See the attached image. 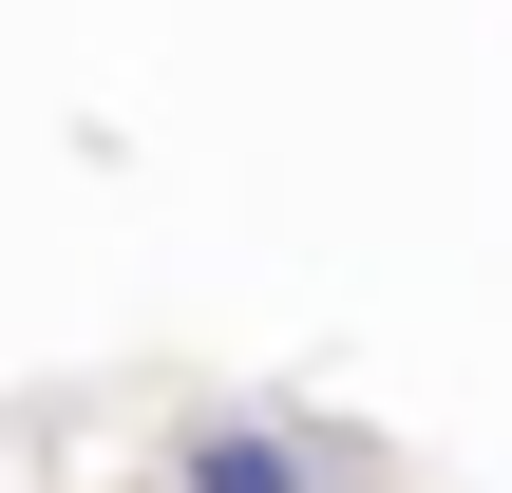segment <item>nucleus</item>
Instances as JSON below:
<instances>
[{
    "mask_svg": "<svg viewBox=\"0 0 512 493\" xmlns=\"http://www.w3.org/2000/svg\"><path fill=\"white\" fill-rule=\"evenodd\" d=\"M171 493H323V437L228 399V418H190V437H171Z\"/></svg>",
    "mask_w": 512,
    "mask_h": 493,
    "instance_id": "obj_1",
    "label": "nucleus"
}]
</instances>
